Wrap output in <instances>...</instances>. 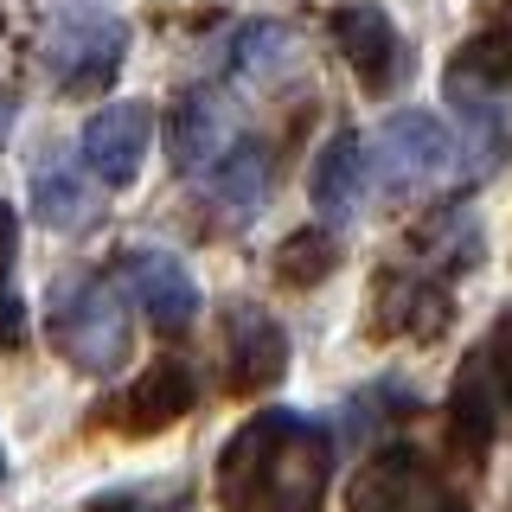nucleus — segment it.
Wrapping results in <instances>:
<instances>
[{"instance_id": "obj_5", "label": "nucleus", "mask_w": 512, "mask_h": 512, "mask_svg": "<svg viewBox=\"0 0 512 512\" xmlns=\"http://www.w3.org/2000/svg\"><path fill=\"white\" fill-rule=\"evenodd\" d=\"M122 52H128V26L116 13H96V7L52 20V32H45V45H39L45 77L71 96H103L122 71Z\"/></svg>"}, {"instance_id": "obj_15", "label": "nucleus", "mask_w": 512, "mask_h": 512, "mask_svg": "<svg viewBox=\"0 0 512 512\" xmlns=\"http://www.w3.org/2000/svg\"><path fill=\"white\" fill-rule=\"evenodd\" d=\"M32 205H39L45 231H64V237L96 224V186L64 154H39V160H32Z\"/></svg>"}, {"instance_id": "obj_2", "label": "nucleus", "mask_w": 512, "mask_h": 512, "mask_svg": "<svg viewBox=\"0 0 512 512\" xmlns=\"http://www.w3.org/2000/svg\"><path fill=\"white\" fill-rule=\"evenodd\" d=\"M442 96L461 122V154H474V173H493L512 116V32H474L448 64Z\"/></svg>"}, {"instance_id": "obj_11", "label": "nucleus", "mask_w": 512, "mask_h": 512, "mask_svg": "<svg viewBox=\"0 0 512 512\" xmlns=\"http://www.w3.org/2000/svg\"><path fill=\"white\" fill-rule=\"evenodd\" d=\"M448 327V282L410 256L378 276V333L384 340H436Z\"/></svg>"}, {"instance_id": "obj_10", "label": "nucleus", "mask_w": 512, "mask_h": 512, "mask_svg": "<svg viewBox=\"0 0 512 512\" xmlns=\"http://www.w3.org/2000/svg\"><path fill=\"white\" fill-rule=\"evenodd\" d=\"M148 141H154V116H148L141 103H103V109L84 122L77 148H84L90 180H103V186H135V180H141V160H148Z\"/></svg>"}, {"instance_id": "obj_14", "label": "nucleus", "mask_w": 512, "mask_h": 512, "mask_svg": "<svg viewBox=\"0 0 512 512\" xmlns=\"http://www.w3.org/2000/svg\"><path fill=\"white\" fill-rule=\"evenodd\" d=\"M378 186V148L365 135H333L327 148H320L314 173H308V192L320 205V218L327 224H346L365 212V199H372Z\"/></svg>"}, {"instance_id": "obj_22", "label": "nucleus", "mask_w": 512, "mask_h": 512, "mask_svg": "<svg viewBox=\"0 0 512 512\" xmlns=\"http://www.w3.org/2000/svg\"><path fill=\"white\" fill-rule=\"evenodd\" d=\"M7 128H13V96L0 90V141H7Z\"/></svg>"}, {"instance_id": "obj_3", "label": "nucleus", "mask_w": 512, "mask_h": 512, "mask_svg": "<svg viewBox=\"0 0 512 512\" xmlns=\"http://www.w3.org/2000/svg\"><path fill=\"white\" fill-rule=\"evenodd\" d=\"M45 327H52V346L90 378L122 372L128 346H135L128 308H122V295L103 276H64L52 288V320H45Z\"/></svg>"}, {"instance_id": "obj_7", "label": "nucleus", "mask_w": 512, "mask_h": 512, "mask_svg": "<svg viewBox=\"0 0 512 512\" xmlns=\"http://www.w3.org/2000/svg\"><path fill=\"white\" fill-rule=\"evenodd\" d=\"M327 32H333L340 58L352 64V77H359L365 90H391L397 77L410 71V52H404V39H397L391 13H384L378 0H346V7H333Z\"/></svg>"}, {"instance_id": "obj_4", "label": "nucleus", "mask_w": 512, "mask_h": 512, "mask_svg": "<svg viewBox=\"0 0 512 512\" xmlns=\"http://www.w3.org/2000/svg\"><path fill=\"white\" fill-rule=\"evenodd\" d=\"M346 512H468L461 493L442 480L429 455H416L404 442H384L378 455L359 461L346 487Z\"/></svg>"}, {"instance_id": "obj_9", "label": "nucleus", "mask_w": 512, "mask_h": 512, "mask_svg": "<svg viewBox=\"0 0 512 512\" xmlns=\"http://www.w3.org/2000/svg\"><path fill=\"white\" fill-rule=\"evenodd\" d=\"M237 148H244V135H237L224 96L186 90L180 103H173V116H167V154H173V167H180V173H192V180H212V173Z\"/></svg>"}, {"instance_id": "obj_12", "label": "nucleus", "mask_w": 512, "mask_h": 512, "mask_svg": "<svg viewBox=\"0 0 512 512\" xmlns=\"http://www.w3.org/2000/svg\"><path fill=\"white\" fill-rule=\"evenodd\" d=\"M122 282H128V295H135V308L148 314L160 333H180V327H192V314H199V282L186 276V263L173 250H148V244L122 250Z\"/></svg>"}, {"instance_id": "obj_18", "label": "nucleus", "mask_w": 512, "mask_h": 512, "mask_svg": "<svg viewBox=\"0 0 512 512\" xmlns=\"http://www.w3.org/2000/svg\"><path fill=\"white\" fill-rule=\"evenodd\" d=\"M333 256H340V250H333V237L327 231H295V237H288V244H282V263H276V276L282 282H320V276H327V269H333Z\"/></svg>"}, {"instance_id": "obj_13", "label": "nucleus", "mask_w": 512, "mask_h": 512, "mask_svg": "<svg viewBox=\"0 0 512 512\" xmlns=\"http://www.w3.org/2000/svg\"><path fill=\"white\" fill-rule=\"evenodd\" d=\"M199 404V378H192L186 359H154L128 391L109 404V423L122 436H154V429H173L180 416Z\"/></svg>"}, {"instance_id": "obj_19", "label": "nucleus", "mask_w": 512, "mask_h": 512, "mask_svg": "<svg viewBox=\"0 0 512 512\" xmlns=\"http://www.w3.org/2000/svg\"><path fill=\"white\" fill-rule=\"evenodd\" d=\"M84 512H192L186 493H154V487H122V493H96Z\"/></svg>"}, {"instance_id": "obj_8", "label": "nucleus", "mask_w": 512, "mask_h": 512, "mask_svg": "<svg viewBox=\"0 0 512 512\" xmlns=\"http://www.w3.org/2000/svg\"><path fill=\"white\" fill-rule=\"evenodd\" d=\"M224 384H231L237 397H256L269 391V384H282L288 372V333L276 314L250 308V301H231L224 308Z\"/></svg>"}, {"instance_id": "obj_17", "label": "nucleus", "mask_w": 512, "mask_h": 512, "mask_svg": "<svg viewBox=\"0 0 512 512\" xmlns=\"http://www.w3.org/2000/svg\"><path fill=\"white\" fill-rule=\"evenodd\" d=\"M199 186H205V199H212L231 224L256 218V212H263V192H269V154L256 148V141H244V148L224 160L212 180H199Z\"/></svg>"}, {"instance_id": "obj_20", "label": "nucleus", "mask_w": 512, "mask_h": 512, "mask_svg": "<svg viewBox=\"0 0 512 512\" xmlns=\"http://www.w3.org/2000/svg\"><path fill=\"white\" fill-rule=\"evenodd\" d=\"M20 340H26V308H20V295L0 282V346H20Z\"/></svg>"}, {"instance_id": "obj_1", "label": "nucleus", "mask_w": 512, "mask_h": 512, "mask_svg": "<svg viewBox=\"0 0 512 512\" xmlns=\"http://www.w3.org/2000/svg\"><path fill=\"white\" fill-rule=\"evenodd\" d=\"M333 436L301 410H256L218 448V512H320Z\"/></svg>"}, {"instance_id": "obj_16", "label": "nucleus", "mask_w": 512, "mask_h": 512, "mask_svg": "<svg viewBox=\"0 0 512 512\" xmlns=\"http://www.w3.org/2000/svg\"><path fill=\"white\" fill-rule=\"evenodd\" d=\"M288 64H295V32H288L282 20H250V26H237L231 52H224V71H231L237 84H256V90H263L276 71H288Z\"/></svg>"}, {"instance_id": "obj_6", "label": "nucleus", "mask_w": 512, "mask_h": 512, "mask_svg": "<svg viewBox=\"0 0 512 512\" xmlns=\"http://www.w3.org/2000/svg\"><path fill=\"white\" fill-rule=\"evenodd\" d=\"M378 180L391 192H423V186H442L461 173V148L455 135L429 116V109H397L391 122L378 128Z\"/></svg>"}, {"instance_id": "obj_23", "label": "nucleus", "mask_w": 512, "mask_h": 512, "mask_svg": "<svg viewBox=\"0 0 512 512\" xmlns=\"http://www.w3.org/2000/svg\"><path fill=\"white\" fill-rule=\"evenodd\" d=\"M0 474H7V455H0Z\"/></svg>"}, {"instance_id": "obj_24", "label": "nucleus", "mask_w": 512, "mask_h": 512, "mask_svg": "<svg viewBox=\"0 0 512 512\" xmlns=\"http://www.w3.org/2000/svg\"><path fill=\"white\" fill-rule=\"evenodd\" d=\"M0 39H7V20H0Z\"/></svg>"}, {"instance_id": "obj_21", "label": "nucleus", "mask_w": 512, "mask_h": 512, "mask_svg": "<svg viewBox=\"0 0 512 512\" xmlns=\"http://www.w3.org/2000/svg\"><path fill=\"white\" fill-rule=\"evenodd\" d=\"M13 250H20V218H13V205H0V276H7Z\"/></svg>"}]
</instances>
